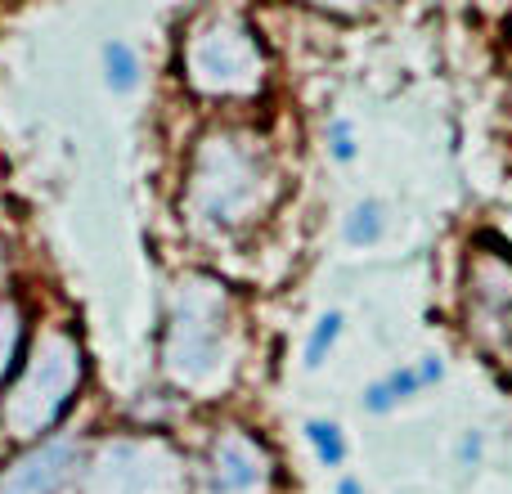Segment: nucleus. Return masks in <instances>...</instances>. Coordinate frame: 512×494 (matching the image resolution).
I'll use <instances>...</instances> for the list:
<instances>
[{"mask_svg": "<svg viewBox=\"0 0 512 494\" xmlns=\"http://www.w3.org/2000/svg\"><path fill=\"white\" fill-rule=\"evenodd\" d=\"M81 477V450L68 441H45L27 450L0 477V494H68Z\"/></svg>", "mask_w": 512, "mask_h": 494, "instance_id": "1", "label": "nucleus"}, {"mask_svg": "<svg viewBox=\"0 0 512 494\" xmlns=\"http://www.w3.org/2000/svg\"><path fill=\"white\" fill-rule=\"evenodd\" d=\"M216 494H243L256 486V477H261V463L252 459V450L243 441H230L221 445V454H216Z\"/></svg>", "mask_w": 512, "mask_h": 494, "instance_id": "2", "label": "nucleus"}, {"mask_svg": "<svg viewBox=\"0 0 512 494\" xmlns=\"http://www.w3.org/2000/svg\"><path fill=\"white\" fill-rule=\"evenodd\" d=\"M342 234H346L351 247H378L382 239H387V207H382L378 198L355 203L351 216H346V225H342Z\"/></svg>", "mask_w": 512, "mask_h": 494, "instance_id": "3", "label": "nucleus"}, {"mask_svg": "<svg viewBox=\"0 0 512 494\" xmlns=\"http://www.w3.org/2000/svg\"><path fill=\"white\" fill-rule=\"evenodd\" d=\"M104 81L113 95H131V90L140 86V54H135L122 36L104 41Z\"/></svg>", "mask_w": 512, "mask_h": 494, "instance_id": "4", "label": "nucleus"}, {"mask_svg": "<svg viewBox=\"0 0 512 494\" xmlns=\"http://www.w3.org/2000/svg\"><path fill=\"white\" fill-rule=\"evenodd\" d=\"M342 328H346V315H342V310H324V315L315 319V328H310V337H306V351H301V364H306L310 373L324 369V360L333 355V346H337V337H342Z\"/></svg>", "mask_w": 512, "mask_h": 494, "instance_id": "5", "label": "nucleus"}, {"mask_svg": "<svg viewBox=\"0 0 512 494\" xmlns=\"http://www.w3.org/2000/svg\"><path fill=\"white\" fill-rule=\"evenodd\" d=\"M306 441H310V450H315V459L324 463V468H342L346 463V436H342V427L337 423H328V418H310L306 423Z\"/></svg>", "mask_w": 512, "mask_h": 494, "instance_id": "6", "label": "nucleus"}, {"mask_svg": "<svg viewBox=\"0 0 512 494\" xmlns=\"http://www.w3.org/2000/svg\"><path fill=\"white\" fill-rule=\"evenodd\" d=\"M328 158H333L337 167H351V162L360 158V144H355V131L346 117H333V122H328Z\"/></svg>", "mask_w": 512, "mask_h": 494, "instance_id": "7", "label": "nucleus"}, {"mask_svg": "<svg viewBox=\"0 0 512 494\" xmlns=\"http://www.w3.org/2000/svg\"><path fill=\"white\" fill-rule=\"evenodd\" d=\"M382 382H387V391L396 396V405H405V400L423 396V382H418V369H414V364H400V369H391Z\"/></svg>", "mask_w": 512, "mask_h": 494, "instance_id": "8", "label": "nucleus"}, {"mask_svg": "<svg viewBox=\"0 0 512 494\" xmlns=\"http://www.w3.org/2000/svg\"><path fill=\"white\" fill-rule=\"evenodd\" d=\"M360 409H364L369 418H387L391 409H400V405H396V396L387 391V382L378 378V382H369V387L360 391Z\"/></svg>", "mask_w": 512, "mask_h": 494, "instance_id": "9", "label": "nucleus"}, {"mask_svg": "<svg viewBox=\"0 0 512 494\" xmlns=\"http://www.w3.org/2000/svg\"><path fill=\"white\" fill-rule=\"evenodd\" d=\"M481 454H486V436H481V432H463V436H459V450H454L459 468H477Z\"/></svg>", "mask_w": 512, "mask_h": 494, "instance_id": "10", "label": "nucleus"}, {"mask_svg": "<svg viewBox=\"0 0 512 494\" xmlns=\"http://www.w3.org/2000/svg\"><path fill=\"white\" fill-rule=\"evenodd\" d=\"M414 369H418V382H423V391H427V387H436V382L445 378V360H441V355H423V360H418Z\"/></svg>", "mask_w": 512, "mask_h": 494, "instance_id": "11", "label": "nucleus"}, {"mask_svg": "<svg viewBox=\"0 0 512 494\" xmlns=\"http://www.w3.org/2000/svg\"><path fill=\"white\" fill-rule=\"evenodd\" d=\"M333 494H364V481L360 477H337V490Z\"/></svg>", "mask_w": 512, "mask_h": 494, "instance_id": "12", "label": "nucleus"}]
</instances>
